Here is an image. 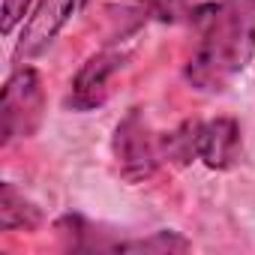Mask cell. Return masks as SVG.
Listing matches in <instances>:
<instances>
[{
  "mask_svg": "<svg viewBox=\"0 0 255 255\" xmlns=\"http://www.w3.org/2000/svg\"><path fill=\"white\" fill-rule=\"evenodd\" d=\"M78 0H39L36 12L30 15V21L24 24V33H21V42H18V54L30 57L36 51H42L54 36L57 30L66 24L69 12L75 9Z\"/></svg>",
  "mask_w": 255,
  "mask_h": 255,
  "instance_id": "cell-5",
  "label": "cell"
},
{
  "mask_svg": "<svg viewBox=\"0 0 255 255\" xmlns=\"http://www.w3.org/2000/svg\"><path fill=\"white\" fill-rule=\"evenodd\" d=\"M87 3H90V0H81V6H87Z\"/></svg>",
  "mask_w": 255,
  "mask_h": 255,
  "instance_id": "cell-13",
  "label": "cell"
},
{
  "mask_svg": "<svg viewBox=\"0 0 255 255\" xmlns=\"http://www.w3.org/2000/svg\"><path fill=\"white\" fill-rule=\"evenodd\" d=\"M198 138H201V123L198 120H186L183 126L165 138H159V150H162V159H171L177 165L189 162L192 156H198Z\"/></svg>",
  "mask_w": 255,
  "mask_h": 255,
  "instance_id": "cell-8",
  "label": "cell"
},
{
  "mask_svg": "<svg viewBox=\"0 0 255 255\" xmlns=\"http://www.w3.org/2000/svg\"><path fill=\"white\" fill-rule=\"evenodd\" d=\"M45 111V90L39 81V72L30 66H21L9 75L3 96H0V132L3 144L12 138H27L36 132V126Z\"/></svg>",
  "mask_w": 255,
  "mask_h": 255,
  "instance_id": "cell-2",
  "label": "cell"
},
{
  "mask_svg": "<svg viewBox=\"0 0 255 255\" xmlns=\"http://www.w3.org/2000/svg\"><path fill=\"white\" fill-rule=\"evenodd\" d=\"M114 156L120 162V171L126 180H144L156 171L162 150H159V138H153L147 120L141 117L138 108H132L126 114L117 129H114Z\"/></svg>",
  "mask_w": 255,
  "mask_h": 255,
  "instance_id": "cell-3",
  "label": "cell"
},
{
  "mask_svg": "<svg viewBox=\"0 0 255 255\" xmlns=\"http://www.w3.org/2000/svg\"><path fill=\"white\" fill-rule=\"evenodd\" d=\"M39 225V210L12 186H0V228L3 231H30Z\"/></svg>",
  "mask_w": 255,
  "mask_h": 255,
  "instance_id": "cell-7",
  "label": "cell"
},
{
  "mask_svg": "<svg viewBox=\"0 0 255 255\" xmlns=\"http://www.w3.org/2000/svg\"><path fill=\"white\" fill-rule=\"evenodd\" d=\"M201 42L186 66V78L198 90H225L255 54V21L231 12L222 0L192 9Z\"/></svg>",
  "mask_w": 255,
  "mask_h": 255,
  "instance_id": "cell-1",
  "label": "cell"
},
{
  "mask_svg": "<svg viewBox=\"0 0 255 255\" xmlns=\"http://www.w3.org/2000/svg\"><path fill=\"white\" fill-rule=\"evenodd\" d=\"M222 3H225L231 12H237V15L255 21V0H222Z\"/></svg>",
  "mask_w": 255,
  "mask_h": 255,
  "instance_id": "cell-12",
  "label": "cell"
},
{
  "mask_svg": "<svg viewBox=\"0 0 255 255\" xmlns=\"http://www.w3.org/2000/svg\"><path fill=\"white\" fill-rule=\"evenodd\" d=\"M114 249L117 252H159V255H168V252H186L189 249V240L180 237L177 231H156V234L141 237V240L117 243Z\"/></svg>",
  "mask_w": 255,
  "mask_h": 255,
  "instance_id": "cell-9",
  "label": "cell"
},
{
  "mask_svg": "<svg viewBox=\"0 0 255 255\" xmlns=\"http://www.w3.org/2000/svg\"><path fill=\"white\" fill-rule=\"evenodd\" d=\"M237 153H240V126L234 117H216L210 123H201L198 159H204L207 168H228L234 165Z\"/></svg>",
  "mask_w": 255,
  "mask_h": 255,
  "instance_id": "cell-6",
  "label": "cell"
},
{
  "mask_svg": "<svg viewBox=\"0 0 255 255\" xmlns=\"http://www.w3.org/2000/svg\"><path fill=\"white\" fill-rule=\"evenodd\" d=\"M138 3H141L144 12H150L159 21H180L189 12L192 0H138Z\"/></svg>",
  "mask_w": 255,
  "mask_h": 255,
  "instance_id": "cell-10",
  "label": "cell"
},
{
  "mask_svg": "<svg viewBox=\"0 0 255 255\" xmlns=\"http://www.w3.org/2000/svg\"><path fill=\"white\" fill-rule=\"evenodd\" d=\"M123 66V54L117 51H99L93 54L81 69L78 75L72 78V90H69V105L75 111H90V108H99L105 99H108V81L111 75Z\"/></svg>",
  "mask_w": 255,
  "mask_h": 255,
  "instance_id": "cell-4",
  "label": "cell"
},
{
  "mask_svg": "<svg viewBox=\"0 0 255 255\" xmlns=\"http://www.w3.org/2000/svg\"><path fill=\"white\" fill-rule=\"evenodd\" d=\"M33 0H3V18H0V30L12 33V27L27 15V6Z\"/></svg>",
  "mask_w": 255,
  "mask_h": 255,
  "instance_id": "cell-11",
  "label": "cell"
}]
</instances>
